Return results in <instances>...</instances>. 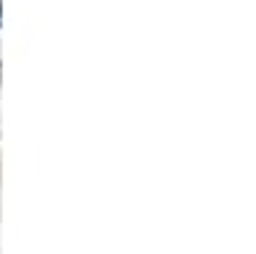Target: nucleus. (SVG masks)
<instances>
[{
	"mask_svg": "<svg viewBox=\"0 0 256 254\" xmlns=\"http://www.w3.org/2000/svg\"><path fill=\"white\" fill-rule=\"evenodd\" d=\"M0 24H3V11H0Z\"/></svg>",
	"mask_w": 256,
	"mask_h": 254,
	"instance_id": "obj_1",
	"label": "nucleus"
}]
</instances>
